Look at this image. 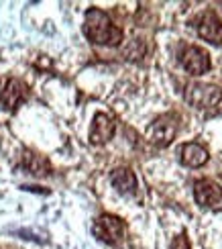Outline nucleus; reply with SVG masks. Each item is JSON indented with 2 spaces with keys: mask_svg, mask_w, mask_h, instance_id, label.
<instances>
[{
  "mask_svg": "<svg viewBox=\"0 0 222 249\" xmlns=\"http://www.w3.org/2000/svg\"><path fill=\"white\" fill-rule=\"evenodd\" d=\"M179 64L182 68L192 76H202L210 70V55L208 51H204L202 47H196V45H188L182 49L179 53Z\"/></svg>",
  "mask_w": 222,
  "mask_h": 249,
  "instance_id": "obj_5",
  "label": "nucleus"
},
{
  "mask_svg": "<svg viewBox=\"0 0 222 249\" xmlns=\"http://www.w3.org/2000/svg\"><path fill=\"white\" fill-rule=\"evenodd\" d=\"M23 190H29V192H41V194H49V190H41L37 186H23Z\"/></svg>",
  "mask_w": 222,
  "mask_h": 249,
  "instance_id": "obj_14",
  "label": "nucleus"
},
{
  "mask_svg": "<svg viewBox=\"0 0 222 249\" xmlns=\"http://www.w3.org/2000/svg\"><path fill=\"white\" fill-rule=\"evenodd\" d=\"M177 127L179 124L173 115H161L159 119H155V123L149 127V139L157 147H167V145L175 139Z\"/></svg>",
  "mask_w": 222,
  "mask_h": 249,
  "instance_id": "obj_6",
  "label": "nucleus"
},
{
  "mask_svg": "<svg viewBox=\"0 0 222 249\" xmlns=\"http://www.w3.org/2000/svg\"><path fill=\"white\" fill-rule=\"evenodd\" d=\"M84 35L96 45L116 47L122 41V29H119L112 18L100 8H88L84 18Z\"/></svg>",
  "mask_w": 222,
  "mask_h": 249,
  "instance_id": "obj_1",
  "label": "nucleus"
},
{
  "mask_svg": "<svg viewBox=\"0 0 222 249\" xmlns=\"http://www.w3.org/2000/svg\"><path fill=\"white\" fill-rule=\"evenodd\" d=\"M186 100L196 108H210L222 100V90L214 84H192L186 90Z\"/></svg>",
  "mask_w": 222,
  "mask_h": 249,
  "instance_id": "obj_4",
  "label": "nucleus"
},
{
  "mask_svg": "<svg viewBox=\"0 0 222 249\" xmlns=\"http://www.w3.org/2000/svg\"><path fill=\"white\" fill-rule=\"evenodd\" d=\"M110 182L120 194H133L137 190V178L129 168H116L110 174Z\"/></svg>",
  "mask_w": 222,
  "mask_h": 249,
  "instance_id": "obj_12",
  "label": "nucleus"
},
{
  "mask_svg": "<svg viewBox=\"0 0 222 249\" xmlns=\"http://www.w3.org/2000/svg\"><path fill=\"white\" fill-rule=\"evenodd\" d=\"M198 35L210 41V43H222V20L216 17V13L208 10L198 18Z\"/></svg>",
  "mask_w": 222,
  "mask_h": 249,
  "instance_id": "obj_8",
  "label": "nucleus"
},
{
  "mask_svg": "<svg viewBox=\"0 0 222 249\" xmlns=\"http://www.w3.org/2000/svg\"><path fill=\"white\" fill-rule=\"evenodd\" d=\"M194 198L200 206H214L222 200V188L214 180H198L194 184Z\"/></svg>",
  "mask_w": 222,
  "mask_h": 249,
  "instance_id": "obj_9",
  "label": "nucleus"
},
{
  "mask_svg": "<svg viewBox=\"0 0 222 249\" xmlns=\"http://www.w3.org/2000/svg\"><path fill=\"white\" fill-rule=\"evenodd\" d=\"M29 96V88L18 78H2L0 80V105L6 110H15Z\"/></svg>",
  "mask_w": 222,
  "mask_h": 249,
  "instance_id": "obj_3",
  "label": "nucleus"
},
{
  "mask_svg": "<svg viewBox=\"0 0 222 249\" xmlns=\"http://www.w3.org/2000/svg\"><path fill=\"white\" fill-rule=\"evenodd\" d=\"M20 165L29 172V174H33L37 176V178H45V176L51 174V163L47 158H43V155H39L35 151H25L23 153V161H20Z\"/></svg>",
  "mask_w": 222,
  "mask_h": 249,
  "instance_id": "obj_11",
  "label": "nucleus"
},
{
  "mask_svg": "<svg viewBox=\"0 0 222 249\" xmlns=\"http://www.w3.org/2000/svg\"><path fill=\"white\" fill-rule=\"evenodd\" d=\"M114 131H116V124L114 121L106 115V112H98L92 121V129H90V143L92 145H102V143H108L114 137Z\"/></svg>",
  "mask_w": 222,
  "mask_h": 249,
  "instance_id": "obj_7",
  "label": "nucleus"
},
{
  "mask_svg": "<svg viewBox=\"0 0 222 249\" xmlns=\"http://www.w3.org/2000/svg\"><path fill=\"white\" fill-rule=\"evenodd\" d=\"M169 249H189V241H188V237L182 233V235H177L175 239L171 241V247Z\"/></svg>",
  "mask_w": 222,
  "mask_h": 249,
  "instance_id": "obj_13",
  "label": "nucleus"
},
{
  "mask_svg": "<svg viewBox=\"0 0 222 249\" xmlns=\"http://www.w3.org/2000/svg\"><path fill=\"white\" fill-rule=\"evenodd\" d=\"M124 231H126L124 221L114 214H102L94 223V235L108 245H119L124 239Z\"/></svg>",
  "mask_w": 222,
  "mask_h": 249,
  "instance_id": "obj_2",
  "label": "nucleus"
},
{
  "mask_svg": "<svg viewBox=\"0 0 222 249\" xmlns=\"http://www.w3.org/2000/svg\"><path fill=\"white\" fill-rule=\"evenodd\" d=\"M179 160L188 168H202L208 161V151L200 143H184L179 147Z\"/></svg>",
  "mask_w": 222,
  "mask_h": 249,
  "instance_id": "obj_10",
  "label": "nucleus"
}]
</instances>
